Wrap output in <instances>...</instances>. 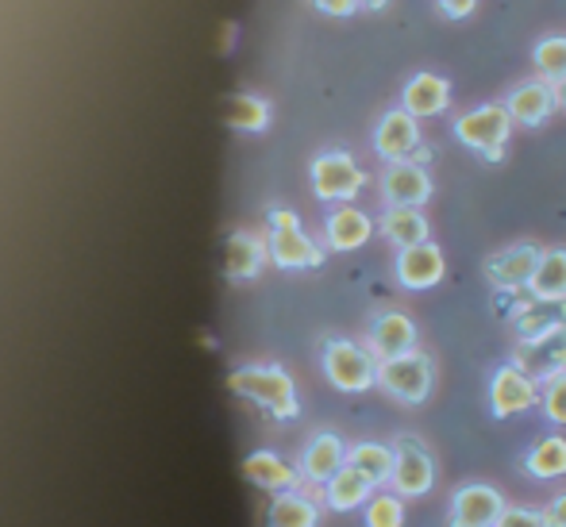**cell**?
<instances>
[{"label":"cell","mask_w":566,"mask_h":527,"mask_svg":"<svg viewBox=\"0 0 566 527\" xmlns=\"http://www.w3.org/2000/svg\"><path fill=\"white\" fill-rule=\"evenodd\" d=\"M239 397L262 404L266 412H274L277 420L297 417V389H293L290 373L277 370V366H243V370L231 373L228 381Z\"/></svg>","instance_id":"1"},{"label":"cell","mask_w":566,"mask_h":527,"mask_svg":"<svg viewBox=\"0 0 566 527\" xmlns=\"http://www.w3.org/2000/svg\"><path fill=\"white\" fill-rule=\"evenodd\" d=\"M509 131H513V116H509L505 105L470 108V112H462V116L454 119V139H459L462 147L485 155L490 162H497V158L505 155Z\"/></svg>","instance_id":"2"},{"label":"cell","mask_w":566,"mask_h":527,"mask_svg":"<svg viewBox=\"0 0 566 527\" xmlns=\"http://www.w3.org/2000/svg\"><path fill=\"white\" fill-rule=\"evenodd\" d=\"M324 373L343 393H366L370 386H378V358L358 342L332 339L324 347Z\"/></svg>","instance_id":"3"},{"label":"cell","mask_w":566,"mask_h":527,"mask_svg":"<svg viewBox=\"0 0 566 527\" xmlns=\"http://www.w3.org/2000/svg\"><path fill=\"white\" fill-rule=\"evenodd\" d=\"M378 386L386 389L389 397L405 404H420L428 393H432V362H428L420 350L401 358H386L378 362Z\"/></svg>","instance_id":"4"},{"label":"cell","mask_w":566,"mask_h":527,"mask_svg":"<svg viewBox=\"0 0 566 527\" xmlns=\"http://www.w3.org/2000/svg\"><path fill=\"white\" fill-rule=\"evenodd\" d=\"M270 254L282 270H313L324 262L321 246L301 231L293 212H274L270 215Z\"/></svg>","instance_id":"5"},{"label":"cell","mask_w":566,"mask_h":527,"mask_svg":"<svg viewBox=\"0 0 566 527\" xmlns=\"http://www.w3.org/2000/svg\"><path fill=\"white\" fill-rule=\"evenodd\" d=\"M366 186V173L343 150H328L313 162V189L321 201H350Z\"/></svg>","instance_id":"6"},{"label":"cell","mask_w":566,"mask_h":527,"mask_svg":"<svg viewBox=\"0 0 566 527\" xmlns=\"http://www.w3.org/2000/svg\"><path fill=\"white\" fill-rule=\"evenodd\" d=\"M539 401V386L536 378L521 370V366H501L490 381V409L497 420H509V417H521L528 412L532 404Z\"/></svg>","instance_id":"7"},{"label":"cell","mask_w":566,"mask_h":527,"mask_svg":"<svg viewBox=\"0 0 566 527\" xmlns=\"http://www.w3.org/2000/svg\"><path fill=\"white\" fill-rule=\"evenodd\" d=\"M394 489L401 497H424L436 482V466H432V454L417 443V439H401L394 446Z\"/></svg>","instance_id":"8"},{"label":"cell","mask_w":566,"mask_h":527,"mask_svg":"<svg viewBox=\"0 0 566 527\" xmlns=\"http://www.w3.org/2000/svg\"><path fill=\"white\" fill-rule=\"evenodd\" d=\"M381 197L389 209H420L432 197V178L420 162H389V170L381 173Z\"/></svg>","instance_id":"9"},{"label":"cell","mask_w":566,"mask_h":527,"mask_svg":"<svg viewBox=\"0 0 566 527\" xmlns=\"http://www.w3.org/2000/svg\"><path fill=\"white\" fill-rule=\"evenodd\" d=\"M420 147V124L412 112L394 108L378 119V131H374V150H378L386 162H409L412 150Z\"/></svg>","instance_id":"10"},{"label":"cell","mask_w":566,"mask_h":527,"mask_svg":"<svg viewBox=\"0 0 566 527\" xmlns=\"http://www.w3.org/2000/svg\"><path fill=\"white\" fill-rule=\"evenodd\" d=\"M513 366H521L536 381H552L555 373H566V327L552 335H539V339H524Z\"/></svg>","instance_id":"11"},{"label":"cell","mask_w":566,"mask_h":527,"mask_svg":"<svg viewBox=\"0 0 566 527\" xmlns=\"http://www.w3.org/2000/svg\"><path fill=\"white\" fill-rule=\"evenodd\" d=\"M505 513V500L490 485H462L451 497V527H493Z\"/></svg>","instance_id":"12"},{"label":"cell","mask_w":566,"mask_h":527,"mask_svg":"<svg viewBox=\"0 0 566 527\" xmlns=\"http://www.w3.org/2000/svg\"><path fill=\"white\" fill-rule=\"evenodd\" d=\"M539 254L544 251H539L536 243H516V246H509V251H501L497 259H490L485 274H490V282L505 293L528 289L532 274H536V266H539Z\"/></svg>","instance_id":"13"},{"label":"cell","mask_w":566,"mask_h":527,"mask_svg":"<svg viewBox=\"0 0 566 527\" xmlns=\"http://www.w3.org/2000/svg\"><path fill=\"white\" fill-rule=\"evenodd\" d=\"M370 350L378 362L386 358H401L417 350V327L405 313H381L370 327Z\"/></svg>","instance_id":"14"},{"label":"cell","mask_w":566,"mask_h":527,"mask_svg":"<svg viewBox=\"0 0 566 527\" xmlns=\"http://www.w3.org/2000/svg\"><path fill=\"white\" fill-rule=\"evenodd\" d=\"M443 277V254L436 243H420V246H405L397 254V282L405 289H432Z\"/></svg>","instance_id":"15"},{"label":"cell","mask_w":566,"mask_h":527,"mask_svg":"<svg viewBox=\"0 0 566 527\" xmlns=\"http://www.w3.org/2000/svg\"><path fill=\"white\" fill-rule=\"evenodd\" d=\"M505 108L513 116V124H524V127H536L552 116L555 108V85L552 82H521L513 93L505 97Z\"/></svg>","instance_id":"16"},{"label":"cell","mask_w":566,"mask_h":527,"mask_svg":"<svg viewBox=\"0 0 566 527\" xmlns=\"http://www.w3.org/2000/svg\"><path fill=\"white\" fill-rule=\"evenodd\" d=\"M448 105H451V85L440 74H428L424 70V74L409 77V85H405V112H412L417 119H428L448 112Z\"/></svg>","instance_id":"17"},{"label":"cell","mask_w":566,"mask_h":527,"mask_svg":"<svg viewBox=\"0 0 566 527\" xmlns=\"http://www.w3.org/2000/svg\"><path fill=\"white\" fill-rule=\"evenodd\" d=\"M324 235H328L332 251H358L363 243H370L374 235V223L366 212L350 209V204H343L328 215V223H324Z\"/></svg>","instance_id":"18"},{"label":"cell","mask_w":566,"mask_h":527,"mask_svg":"<svg viewBox=\"0 0 566 527\" xmlns=\"http://www.w3.org/2000/svg\"><path fill=\"white\" fill-rule=\"evenodd\" d=\"M343 466H347V451H343V443L336 435H328V431L316 435L313 443L305 446V459H301V470H305L308 482H324V485H328Z\"/></svg>","instance_id":"19"},{"label":"cell","mask_w":566,"mask_h":527,"mask_svg":"<svg viewBox=\"0 0 566 527\" xmlns=\"http://www.w3.org/2000/svg\"><path fill=\"white\" fill-rule=\"evenodd\" d=\"M374 489H378V485H374L363 470H355L347 462V466H343L339 474L324 485V497H328V505L336 508V513H350V508L366 505V500L374 497Z\"/></svg>","instance_id":"20"},{"label":"cell","mask_w":566,"mask_h":527,"mask_svg":"<svg viewBox=\"0 0 566 527\" xmlns=\"http://www.w3.org/2000/svg\"><path fill=\"white\" fill-rule=\"evenodd\" d=\"M243 474H247V482H254L259 489H270V493H293L297 489V474H293V470L270 451L251 454V459L243 462Z\"/></svg>","instance_id":"21"},{"label":"cell","mask_w":566,"mask_h":527,"mask_svg":"<svg viewBox=\"0 0 566 527\" xmlns=\"http://www.w3.org/2000/svg\"><path fill=\"white\" fill-rule=\"evenodd\" d=\"M381 235L389 239V243L397 246V251H405V246H420L428 243V220L420 209H389L381 215Z\"/></svg>","instance_id":"22"},{"label":"cell","mask_w":566,"mask_h":527,"mask_svg":"<svg viewBox=\"0 0 566 527\" xmlns=\"http://www.w3.org/2000/svg\"><path fill=\"white\" fill-rule=\"evenodd\" d=\"M528 289L536 301H566V251L563 246L539 254V266H536V274H532Z\"/></svg>","instance_id":"23"},{"label":"cell","mask_w":566,"mask_h":527,"mask_svg":"<svg viewBox=\"0 0 566 527\" xmlns=\"http://www.w3.org/2000/svg\"><path fill=\"white\" fill-rule=\"evenodd\" d=\"M516 327H521L524 339H539V335L563 331L566 327V301H532V305L521 308Z\"/></svg>","instance_id":"24"},{"label":"cell","mask_w":566,"mask_h":527,"mask_svg":"<svg viewBox=\"0 0 566 527\" xmlns=\"http://www.w3.org/2000/svg\"><path fill=\"white\" fill-rule=\"evenodd\" d=\"M347 462L355 470H363L374 485H386L394 477V446H378V443H358L347 451Z\"/></svg>","instance_id":"25"},{"label":"cell","mask_w":566,"mask_h":527,"mask_svg":"<svg viewBox=\"0 0 566 527\" xmlns=\"http://www.w3.org/2000/svg\"><path fill=\"white\" fill-rule=\"evenodd\" d=\"M528 474L532 477H544V482H552V477L566 474V439L563 435H547L544 443L532 446Z\"/></svg>","instance_id":"26"},{"label":"cell","mask_w":566,"mask_h":527,"mask_svg":"<svg viewBox=\"0 0 566 527\" xmlns=\"http://www.w3.org/2000/svg\"><path fill=\"white\" fill-rule=\"evenodd\" d=\"M228 274L231 277H254L262 270V243L247 231L228 239Z\"/></svg>","instance_id":"27"},{"label":"cell","mask_w":566,"mask_h":527,"mask_svg":"<svg viewBox=\"0 0 566 527\" xmlns=\"http://www.w3.org/2000/svg\"><path fill=\"white\" fill-rule=\"evenodd\" d=\"M270 527H316V508L301 493H277L270 508Z\"/></svg>","instance_id":"28"},{"label":"cell","mask_w":566,"mask_h":527,"mask_svg":"<svg viewBox=\"0 0 566 527\" xmlns=\"http://www.w3.org/2000/svg\"><path fill=\"white\" fill-rule=\"evenodd\" d=\"M532 62H536V70L544 74V82H563L566 77V35H547L536 43V51H532Z\"/></svg>","instance_id":"29"},{"label":"cell","mask_w":566,"mask_h":527,"mask_svg":"<svg viewBox=\"0 0 566 527\" xmlns=\"http://www.w3.org/2000/svg\"><path fill=\"white\" fill-rule=\"evenodd\" d=\"M405 524V505L401 493H374L366 500V527H401Z\"/></svg>","instance_id":"30"},{"label":"cell","mask_w":566,"mask_h":527,"mask_svg":"<svg viewBox=\"0 0 566 527\" xmlns=\"http://www.w3.org/2000/svg\"><path fill=\"white\" fill-rule=\"evenodd\" d=\"M228 124L239 127V131H262V127L270 124L266 101H259V97H235V101H231V112H228Z\"/></svg>","instance_id":"31"},{"label":"cell","mask_w":566,"mask_h":527,"mask_svg":"<svg viewBox=\"0 0 566 527\" xmlns=\"http://www.w3.org/2000/svg\"><path fill=\"white\" fill-rule=\"evenodd\" d=\"M539 404H544V417L552 423H566V373H555L552 381L539 393Z\"/></svg>","instance_id":"32"},{"label":"cell","mask_w":566,"mask_h":527,"mask_svg":"<svg viewBox=\"0 0 566 527\" xmlns=\"http://www.w3.org/2000/svg\"><path fill=\"white\" fill-rule=\"evenodd\" d=\"M493 527H547L544 513H528V508H505Z\"/></svg>","instance_id":"33"},{"label":"cell","mask_w":566,"mask_h":527,"mask_svg":"<svg viewBox=\"0 0 566 527\" xmlns=\"http://www.w3.org/2000/svg\"><path fill=\"white\" fill-rule=\"evenodd\" d=\"M313 4L328 15H350L358 8V0H313Z\"/></svg>","instance_id":"34"},{"label":"cell","mask_w":566,"mask_h":527,"mask_svg":"<svg viewBox=\"0 0 566 527\" xmlns=\"http://www.w3.org/2000/svg\"><path fill=\"white\" fill-rule=\"evenodd\" d=\"M544 520H547V527H566V493H563V497H555L552 505H547Z\"/></svg>","instance_id":"35"},{"label":"cell","mask_w":566,"mask_h":527,"mask_svg":"<svg viewBox=\"0 0 566 527\" xmlns=\"http://www.w3.org/2000/svg\"><path fill=\"white\" fill-rule=\"evenodd\" d=\"M474 4H478V0H440L443 15H451V20H462V15H470V12H474Z\"/></svg>","instance_id":"36"},{"label":"cell","mask_w":566,"mask_h":527,"mask_svg":"<svg viewBox=\"0 0 566 527\" xmlns=\"http://www.w3.org/2000/svg\"><path fill=\"white\" fill-rule=\"evenodd\" d=\"M555 105L566 112V77H563V82H555Z\"/></svg>","instance_id":"37"},{"label":"cell","mask_w":566,"mask_h":527,"mask_svg":"<svg viewBox=\"0 0 566 527\" xmlns=\"http://www.w3.org/2000/svg\"><path fill=\"white\" fill-rule=\"evenodd\" d=\"M389 0H358V8H370V12H378V8H386Z\"/></svg>","instance_id":"38"}]
</instances>
